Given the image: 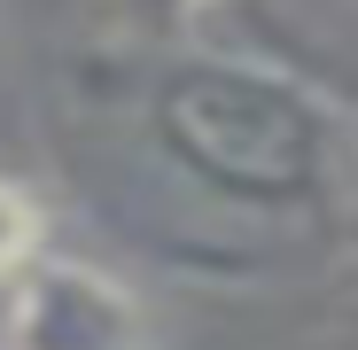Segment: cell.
I'll use <instances>...</instances> for the list:
<instances>
[{"instance_id":"6da1fadb","label":"cell","mask_w":358,"mask_h":350,"mask_svg":"<svg viewBox=\"0 0 358 350\" xmlns=\"http://www.w3.org/2000/svg\"><path fill=\"white\" fill-rule=\"evenodd\" d=\"M141 140L179 187L234 218L304 226L343 210L350 125L327 94L242 54H171L141 86Z\"/></svg>"},{"instance_id":"7a4b0ae2","label":"cell","mask_w":358,"mask_h":350,"mask_svg":"<svg viewBox=\"0 0 358 350\" xmlns=\"http://www.w3.org/2000/svg\"><path fill=\"white\" fill-rule=\"evenodd\" d=\"M0 350H148V319L101 265L31 257L0 280Z\"/></svg>"},{"instance_id":"3957f363","label":"cell","mask_w":358,"mask_h":350,"mask_svg":"<svg viewBox=\"0 0 358 350\" xmlns=\"http://www.w3.org/2000/svg\"><path fill=\"white\" fill-rule=\"evenodd\" d=\"M39 233H47L39 203H31L16 180H0V280H8L16 265H31V257H39Z\"/></svg>"},{"instance_id":"277c9868","label":"cell","mask_w":358,"mask_h":350,"mask_svg":"<svg viewBox=\"0 0 358 350\" xmlns=\"http://www.w3.org/2000/svg\"><path fill=\"white\" fill-rule=\"evenodd\" d=\"M109 8H117V16H133L141 31H187V24L210 8V0H109Z\"/></svg>"},{"instance_id":"5b68a950","label":"cell","mask_w":358,"mask_h":350,"mask_svg":"<svg viewBox=\"0 0 358 350\" xmlns=\"http://www.w3.org/2000/svg\"><path fill=\"white\" fill-rule=\"evenodd\" d=\"M343 218L358 226V125H350V140H343Z\"/></svg>"}]
</instances>
